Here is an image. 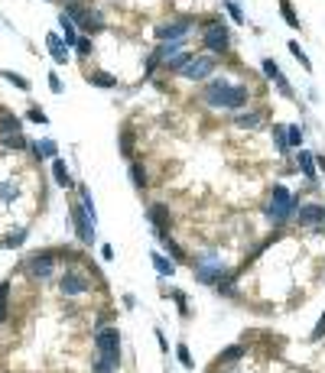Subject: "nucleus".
<instances>
[{
  "label": "nucleus",
  "mask_w": 325,
  "mask_h": 373,
  "mask_svg": "<svg viewBox=\"0 0 325 373\" xmlns=\"http://www.w3.org/2000/svg\"><path fill=\"white\" fill-rule=\"evenodd\" d=\"M251 101V91L244 85H231L224 78H215L212 85L205 88V104L212 108H224V111H238V108H247Z\"/></svg>",
  "instance_id": "f257e3e1"
},
{
  "label": "nucleus",
  "mask_w": 325,
  "mask_h": 373,
  "mask_svg": "<svg viewBox=\"0 0 325 373\" xmlns=\"http://www.w3.org/2000/svg\"><path fill=\"white\" fill-rule=\"evenodd\" d=\"M296 215V198L293 192L286 189V185H273V192H270V205H267V218L273 221V224H283Z\"/></svg>",
  "instance_id": "f03ea898"
},
{
  "label": "nucleus",
  "mask_w": 325,
  "mask_h": 373,
  "mask_svg": "<svg viewBox=\"0 0 325 373\" xmlns=\"http://www.w3.org/2000/svg\"><path fill=\"white\" fill-rule=\"evenodd\" d=\"M56 250H39L33 256H26V273H30V279H49L52 273H56Z\"/></svg>",
  "instance_id": "7ed1b4c3"
},
{
  "label": "nucleus",
  "mask_w": 325,
  "mask_h": 373,
  "mask_svg": "<svg viewBox=\"0 0 325 373\" xmlns=\"http://www.w3.org/2000/svg\"><path fill=\"white\" fill-rule=\"evenodd\" d=\"M202 42H205V49H208V52H224V49H228V42H231L224 20H208L205 26H202Z\"/></svg>",
  "instance_id": "20e7f679"
},
{
  "label": "nucleus",
  "mask_w": 325,
  "mask_h": 373,
  "mask_svg": "<svg viewBox=\"0 0 325 373\" xmlns=\"http://www.w3.org/2000/svg\"><path fill=\"white\" fill-rule=\"evenodd\" d=\"M65 16H68V20H72L75 26H82L85 33H101V30H104V20H101V13H94V10H85V7H78V4L65 7Z\"/></svg>",
  "instance_id": "39448f33"
},
{
  "label": "nucleus",
  "mask_w": 325,
  "mask_h": 373,
  "mask_svg": "<svg viewBox=\"0 0 325 373\" xmlns=\"http://www.w3.org/2000/svg\"><path fill=\"white\" fill-rule=\"evenodd\" d=\"M215 65H218V59H215V56H192V59L186 62V68H182V78H189V82H202V78H212Z\"/></svg>",
  "instance_id": "423d86ee"
},
{
  "label": "nucleus",
  "mask_w": 325,
  "mask_h": 373,
  "mask_svg": "<svg viewBox=\"0 0 325 373\" xmlns=\"http://www.w3.org/2000/svg\"><path fill=\"white\" fill-rule=\"evenodd\" d=\"M68 215H72V224H75L78 241H82V244H91V241H94V221L88 218V211L75 201V205H68Z\"/></svg>",
  "instance_id": "0eeeda50"
},
{
  "label": "nucleus",
  "mask_w": 325,
  "mask_h": 373,
  "mask_svg": "<svg viewBox=\"0 0 325 373\" xmlns=\"http://www.w3.org/2000/svg\"><path fill=\"white\" fill-rule=\"evenodd\" d=\"M192 26H195V20H192V16H182V20H169V23L156 26V39H160V42L182 39L186 33H192Z\"/></svg>",
  "instance_id": "6e6552de"
},
{
  "label": "nucleus",
  "mask_w": 325,
  "mask_h": 373,
  "mask_svg": "<svg viewBox=\"0 0 325 373\" xmlns=\"http://www.w3.org/2000/svg\"><path fill=\"white\" fill-rule=\"evenodd\" d=\"M91 289V279L85 276V273H78V270H68L62 279H59V292H62V296H85V292Z\"/></svg>",
  "instance_id": "1a4fd4ad"
},
{
  "label": "nucleus",
  "mask_w": 325,
  "mask_h": 373,
  "mask_svg": "<svg viewBox=\"0 0 325 373\" xmlns=\"http://www.w3.org/2000/svg\"><path fill=\"white\" fill-rule=\"evenodd\" d=\"M195 279L198 282H208V286H218V282L224 279V266H221V260H212V256H205V260H198V266H195Z\"/></svg>",
  "instance_id": "9d476101"
},
{
  "label": "nucleus",
  "mask_w": 325,
  "mask_h": 373,
  "mask_svg": "<svg viewBox=\"0 0 325 373\" xmlns=\"http://www.w3.org/2000/svg\"><path fill=\"white\" fill-rule=\"evenodd\" d=\"M94 348H98V354H120V331L117 328H101L94 334Z\"/></svg>",
  "instance_id": "9b49d317"
},
{
  "label": "nucleus",
  "mask_w": 325,
  "mask_h": 373,
  "mask_svg": "<svg viewBox=\"0 0 325 373\" xmlns=\"http://www.w3.org/2000/svg\"><path fill=\"white\" fill-rule=\"evenodd\" d=\"M296 221H299L303 227H322L325 224V208L322 205H303V208H296Z\"/></svg>",
  "instance_id": "f8f14e48"
},
{
  "label": "nucleus",
  "mask_w": 325,
  "mask_h": 373,
  "mask_svg": "<svg viewBox=\"0 0 325 373\" xmlns=\"http://www.w3.org/2000/svg\"><path fill=\"white\" fill-rule=\"evenodd\" d=\"M146 218H150V224L156 227V237L169 234V208L166 205H150L146 208Z\"/></svg>",
  "instance_id": "ddd939ff"
},
{
  "label": "nucleus",
  "mask_w": 325,
  "mask_h": 373,
  "mask_svg": "<svg viewBox=\"0 0 325 373\" xmlns=\"http://www.w3.org/2000/svg\"><path fill=\"white\" fill-rule=\"evenodd\" d=\"M263 75H267L270 82H273V85H277V88H280V91H283L286 97H293V88H289L286 75H283V68H280L273 59H263Z\"/></svg>",
  "instance_id": "4468645a"
},
{
  "label": "nucleus",
  "mask_w": 325,
  "mask_h": 373,
  "mask_svg": "<svg viewBox=\"0 0 325 373\" xmlns=\"http://www.w3.org/2000/svg\"><path fill=\"white\" fill-rule=\"evenodd\" d=\"M46 49H49V56L56 59L59 65H65V62H68V46L62 42L59 33H49V36H46Z\"/></svg>",
  "instance_id": "2eb2a0df"
},
{
  "label": "nucleus",
  "mask_w": 325,
  "mask_h": 373,
  "mask_svg": "<svg viewBox=\"0 0 325 373\" xmlns=\"http://www.w3.org/2000/svg\"><path fill=\"white\" fill-rule=\"evenodd\" d=\"M192 56H195L192 49H179L176 56H169V59L163 62V68H166V72H182V68H186V62H189Z\"/></svg>",
  "instance_id": "dca6fc26"
},
{
  "label": "nucleus",
  "mask_w": 325,
  "mask_h": 373,
  "mask_svg": "<svg viewBox=\"0 0 325 373\" xmlns=\"http://www.w3.org/2000/svg\"><path fill=\"white\" fill-rule=\"evenodd\" d=\"M296 163H299L303 175H306V182H315V153H306V149H299Z\"/></svg>",
  "instance_id": "f3484780"
},
{
  "label": "nucleus",
  "mask_w": 325,
  "mask_h": 373,
  "mask_svg": "<svg viewBox=\"0 0 325 373\" xmlns=\"http://www.w3.org/2000/svg\"><path fill=\"white\" fill-rule=\"evenodd\" d=\"M52 179H56V185H62V189H72V172H68L65 169V163L62 159H56V163H52Z\"/></svg>",
  "instance_id": "a211bd4d"
},
{
  "label": "nucleus",
  "mask_w": 325,
  "mask_h": 373,
  "mask_svg": "<svg viewBox=\"0 0 325 373\" xmlns=\"http://www.w3.org/2000/svg\"><path fill=\"white\" fill-rule=\"evenodd\" d=\"M30 149H33V153H36L39 159H52V156H59L56 140H36V143H30Z\"/></svg>",
  "instance_id": "6ab92c4d"
},
{
  "label": "nucleus",
  "mask_w": 325,
  "mask_h": 373,
  "mask_svg": "<svg viewBox=\"0 0 325 373\" xmlns=\"http://www.w3.org/2000/svg\"><path fill=\"white\" fill-rule=\"evenodd\" d=\"M117 363H120V354H101L98 363H94V373H117Z\"/></svg>",
  "instance_id": "aec40b11"
},
{
  "label": "nucleus",
  "mask_w": 325,
  "mask_h": 373,
  "mask_svg": "<svg viewBox=\"0 0 325 373\" xmlns=\"http://www.w3.org/2000/svg\"><path fill=\"white\" fill-rule=\"evenodd\" d=\"M7 133H23L20 117H13V114H0V137H7Z\"/></svg>",
  "instance_id": "412c9836"
},
{
  "label": "nucleus",
  "mask_w": 325,
  "mask_h": 373,
  "mask_svg": "<svg viewBox=\"0 0 325 373\" xmlns=\"http://www.w3.org/2000/svg\"><path fill=\"white\" fill-rule=\"evenodd\" d=\"M59 26H62V42H65L68 49H72V46H75V39H78V33H75V23H72V20H68V16L62 13V16H59Z\"/></svg>",
  "instance_id": "4be33fe9"
},
{
  "label": "nucleus",
  "mask_w": 325,
  "mask_h": 373,
  "mask_svg": "<svg viewBox=\"0 0 325 373\" xmlns=\"http://www.w3.org/2000/svg\"><path fill=\"white\" fill-rule=\"evenodd\" d=\"M283 133H286V146H289V149H299V146H303V137H306V133H303L299 123H293V127H283Z\"/></svg>",
  "instance_id": "5701e85b"
},
{
  "label": "nucleus",
  "mask_w": 325,
  "mask_h": 373,
  "mask_svg": "<svg viewBox=\"0 0 325 373\" xmlns=\"http://www.w3.org/2000/svg\"><path fill=\"white\" fill-rule=\"evenodd\" d=\"M130 179H134V185L140 192L146 189V185H150V175H146V169L140 166V163H130Z\"/></svg>",
  "instance_id": "b1692460"
},
{
  "label": "nucleus",
  "mask_w": 325,
  "mask_h": 373,
  "mask_svg": "<svg viewBox=\"0 0 325 373\" xmlns=\"http://www.w3.org/2000/svg\"><path fill=\"white\" fill-rule=\"evenodd\" d=\"M88 82H91L94 88H117V78H114L111 72H94V75H88Z\"/></svg>",
  "instance_id": "393cba45"
},
{
  "label": "nucleus",
  "mask_w": 325,
  "mask_h": 373,
  "mask_svg": "<svg viewBox=\"0 0 325 373\" xmlns=\"http://www.w3.org/2000/svg\"><path fill=\"white\" fill-rule=\"evenodd\" d=\"M150 260H153V266H156V273H160V276H172V273H176V263H169L163 253H153Z\"/></svg>",
  "instance_id": "a878e982"
},
{
  "label": "nucleus",
  "mask_w": 325,
  "mask_h": 373,
  "mask_svg": "<svg viewBox=\"0 0 325 373\" xmlns=\"http://www.w3.org/2000/svg\"><path fill=\"white\" fill-rule=\"evenodd\" d=\"M280 13H283V20L289 23V30H299V16H296V10H293L289 0H280Z\"/></svg>",
  "instance_id": "bb28decb"
},
{
  "label": "nucleus",
  "mask_w": 325,
  "mask_h": 373,
  "mask_svg": "<svg viewBox=\"0 0 325 373\" xmlns=\"http://www.w3.org/2000/svg\"><path fill=\"white\" fill-rule=\"evenodd\" d=\"M7 312H10V282L0 286V322H7Z\"/></svg>",
  "instance_id": "cd10ccee"
},
{
  "label": "nucleus",
  "mask_w": 325,
  "mask_h": 373,
  "mask_svg": "<svg viewBox=\"0 0 325 373\" xmlns=\"http://www.w3.org/2000/svg\"><path fill=\"white\" fill-rule=\"evenodd\" d=\"M260 114L257 111H251V114H241V117H238V127H244V130H254V127H260Z\"/></svg>",
  "instance_id": "c85d7f7f"
},
{
  "label": "nucleus",
  "mask_w": 325,
  "mask_h": 373,
  "mask_svg": "<svg viewBox=\"0 0 325 373\" xmlns=\"http://www.w3.org/2000/svg\"><path fill=\"white\" fill-rule=\"evenodd\" d=\"M0 140H4V146H13V149H26V146H30L23 133H7V137H0Z\"/></svg>",
  "instance_id": "c756f323"
},
{
  "label": "nucleus",
  "mask_w": 325,
  "mask_h": 373,
  "mask_svg": "<svg viewBox=\"0 0 325 373\" xmlns=\"http://www.w3.org/2000/svg\"><path fill=\"white\" fill-rule=\"evenodd\" d=\"M289 52L296 56V62H299V65L306 68V72H312V62H309V56H306V52L299 49V42H289Z\"/></svg>",
  "instance_id": "7c9ffc66"
},
{
  "label": "nucleus",
  "mask_w": 325,
  "mask_h": 373,
  "mask_svg": "<svg viewBox=\"0 0 325 373\" xmlns=\"http://www.w3.org/2000/svg\"><path fill=\"white\" fill-rule=\"evenodd\" d=\"M160 244L166 247V253H169V256H172V260H186V253H182V250H179V247H176V244H172V237H169V234H166V237H160Z\"/></svg>",
  "instance_id": "2f4dec72"
},
{
  "label": "nucleus",
  "mask_w": 325,
  "mask_h": 373,
  "mask_svg": "<svg viewBox=\"0 0 325 373\" xmlns=\"http://www.w3.org/2000/svg\"><path fill=\"white\" fill-rule=\"evenodd\" d=\"M4 78H7L10 85H16L20 91H30V82H26V78H23L20 72H4Z\"/></svg>",
  "instance_id": "473e14b6"
},
{
  "label": "nucleus",
  "mask_w": 325,
  "mask_h": 373,
  "mask_svg": "<svg viewBox=\"0 0 325 373\" xmlns=\"http://www.w3.org/2000/svg\"><path fill=\"white\" fill-rule=\"evenodd\" d=\"M120 153H124V156H134V133H130V130L120 133Z\"/></svg>",
  "instance_id": "72a5a7b5"
},
{
  "label": "nucleus",
  "mask_w": 325,
  "mask_h": 373,
  "mask_svg": "<svg viewBox=\"0 0 325 373\" xmlns=\"http://www.w3.org/2000/svg\"><path fill=\"white\" fill-rule=\"evenodd\" d=\"M72 49H78V56H91V52H94V46H91V39H88V36H78Z\"/></svg>",
  "instance_id": "f704fd0d"
},
{
  "label": "nucleus",
  "mask_w": 325,
  "mask_h": 373,
  "mask_svg": "<svg viewBox=\"0 0 325 373\" xmlns=\"http://www.w3.org/2000/svg\"><path fill=\"white\" fill-rule=\"evenodd\" d=\"M23 244H26V230H13V234L4 241V247H10V250L13 247H23Z\"/></svg>",
  "instance_id": "c9c22d12"
},
{
  "label": "nucleus",
  "mask_w": 325,
  "mask_h": 373,
  "mask_svg": "<svg viewBox=\"0 0 325 373\" xmlns=\"http://www.w3.org/2000/svg\"><path fill=\"white\" fill-rule=\"evenodd\" d=\"M224 10L231 13V20H234V23H244V13H241V7L234 4V0H224Z\"/></svg>",
  "instance_id": "e433bc0d"
},
{
  "label": "nucleus",
  "mask_w": 325,
  "mask_h": 373,
  "mask_svg": "<svg viewBox=\"0 0 325 373\" xmlns=\"http://www.w3.org/2000/svg\"><path fill=\"white\" fill-rule=\"evenodd\" d=\"M176 357H179V363H182V367H192V354H189V348H186V344H179V348H176Z\"/></svg>",
  "instance_id": "4c0bfd02"
},
{
  "label": "nucleus",
  "mask_w": 325,
  "mask_h": 373,
  "mask_svg": "<svg viewBox=\"0 0 325 373\" xmlns=\"http://www.w3.org/2000/svg\"><path fill=\"white\" fill-rule=\"evenodd\" d=\"M16 195V185H10V182H0V201H10Z\"/></svg>",
  "instance_id": "58836bf2"
},
{
  "label": "nucleus",
  "mask_w": 325,
  "mask_h": 373,
  "mask_svg": "<svg viewBox=\"0 0 325 373\" xmlns=\"http://www.w3.org/2000/svg\"><path fill=\"white\" fill-rule=\"evenodd\" d=\"M244 357V348H241V344H238V348H228L224 354H221V360H241Z\"/></svg>",
  "instance_id": "ea45409f"
},
{
  "label": "nucleus",
  "mask_w": 325,
  "mask_h": 373,
  "mask_svg": "<svg viewBox=\"0 0 325 373\" xmlns=\"http://www.w3.org/2000/svg\"><path fill=\"white\" fill-rule=\"evenodd\" d=\"M325 337V312H322V318L315 322V328H312V341H322Z\"/></svg>",
  "instance_id": "a19ab883"
},
{
  "label": "nucleus",
  "mask_w": 325,
  "mask_h": 373,
  "mask_svg": "<svg viewBox=\"0 0 325 373\" xmlns=\"http://www.w3.org/2000/svg\"><path fill=\"white\" fill-rule=\"evenodd\" d=\"M26 117H30L33 123H49V117H46V114H42L39 108H30V114H26Z\"/></svg>",
  "instance_id": "79ce46f5"
},
{
  "label": "nucleus",
  "mask_w": 325,
  "mask_h": 373,
  "mask_svg": "<svg viewBox=\"0 0 325 373\" xmlns=\"http://www.w3.org/2000/svg\"><path fill=\"white\" fill-rule=\"evenodd\" d=\"M172 299H176V305H179V312L189 315V302H186V296H182V292H172Z\"/></svg>",
  "instance_id": "37998d69"
},
{
  "label": "nucleus",
  "mask_w": 325,
  "mask_h": 373,
  "mask_svg": "<svg viewBox=\"0 0 325 373\" xmlns=\"http://www.w3.org/2000/svg\"><path fill=\"white\" fill-rule=\"evenodd\" d=\"M273 137H277V143H280V149H283V153H286V133H283V127H273Z\"/></svg>",
  "instance_id": "c03bdc74"
},
{
  "label": "nucleus",
  "mask_w": 325,
  "mask_h": 373,
  "mask_svg": "<svg viewBox=\"0 0 325 373\" xmlns=\"http://www.w3.org/2000/svg\"><path fill=\"white\" fill-rule=\"evenodd\" d=\"M49 88H52V94H62V82H59V75H49Z\"/></svg>",
  "instance_id": "a18cd8bd"
},
{
  "label": "nucleus",
  "mask_w": 325,
  "mask_h": 373,
  "mask_svg": "<svg viewBox=\"0 0 325 373\" xmlns=\"http://www.w3.org/2000/svg\"><path fill=\"white\" fill-rule=\"evenodd\" d=\"M101 260H114V250H111V247H108V244H104V247H101Z\"/></svg>",
  "instance_id": "49530a36"
},
{
  "label": "nucleus",
  "mask_w": 325,
  "mask_h": 373,
  "mask_svg": "<svg viewBox=\"0 0 325 373\" xmlns=\"http://www.w3.org/2000/svg\"><path fill=\"white\" fill-rule=\"evenodd\" d=\"M72 4H75V0H72Z\"/></svg>",
  "instance_id": "de8ad7c7"
}]
</instances>
